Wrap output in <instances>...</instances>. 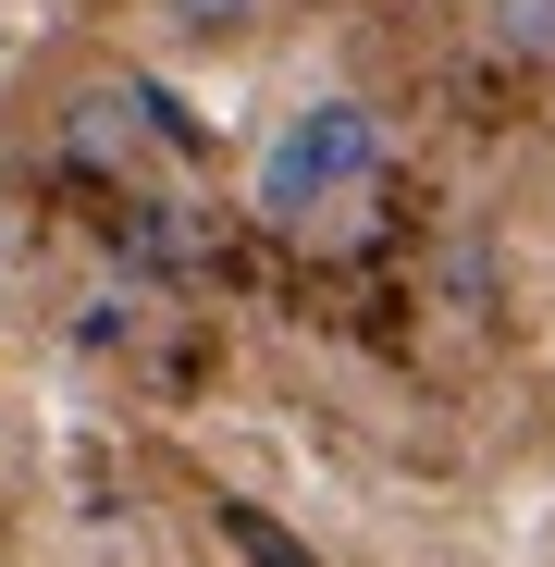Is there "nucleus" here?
Masks as SVG:
<instances>
[{
  "instance_id": "nucleus-3",
  "label": "nucleus",
  "mask_w": 555,
  "mask_h": 567,
  "mask_svg": "<svg viewBox=\"0 0 555 567\" xmlns=\"http://www.w3.org/2000/svg\"><path fill=\"white\" fill-rule=\"evenodd\" d=\"M482 50H506V62H555V0H482Z\"/></svg>"
},
{
  "instance_id": "nucleus-4",
  "label": "nucleus",
  "mask_w": 555,
  "mask_h": 567,
  "mask_svg": "<svg viewBox=\"0 0 555 567\" xmlns=\"http://www.w3.org/2000/svg\"><path fill=\"white\" fill-rule=\"evenodd\" d=\"M271 13V0H161V25L185 38V50H223V38H247Z\"/></svg>"
},
{
  "instance_id": "nucleus-1",
  "label": "nucleus",
  "mask_w": 555,
  "mask_h": 567,
  "mask_svg": "<svg viewBox=\"0 0 555 567\" xmlns=\"http://www.w3.org/2000/svg\"><path fill=\"white\" fill-rule=\"evenodd\" d=\"M370 173H383V124H370L358 100H309L285 136L259 148V210L271 223L346 210V198H370Z\"/></svg>"
},
{
  "instance_id": "nucleus-2",
  "label": "nucleus",
  "mask_w": 555,
  "mask_h": 567,
  "mask_svg": "<svg viewBox=\"0 0 555 567\" xmlns=\"http://www.w3.org/2000/svg\"><path fill=\"white\" fill-rule=\"evenodd\" d=\"M62 148H74V161H100V173H124V161L148 148V124H136L124 86H86V100L62 112Z\"/></svg>"
}]
</instances>
